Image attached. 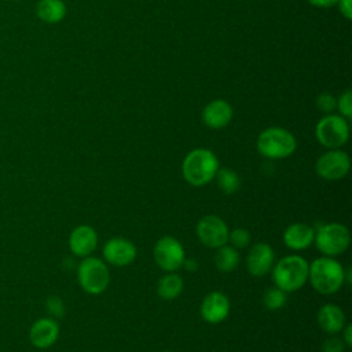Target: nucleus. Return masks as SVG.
Segmentation results:
<instances>
[{
	"label": "nucleus",
	"instance_id": "1",
	"mask_svg": "<svg viewBox=\"0 0 352 352\" xmlns=\"http://www.w3.org/2000/svg\"><path fill=\"white\" fill-rule=\"evenodd\" d=\"M308 279L318 293L330 296L337 293L345 283V270L333 257H318L309 264Z\"/></svg>",
	"mask_w": 352,
	"mask_h": 352
},
{
	"label": "nucleus",
	"instance_id": "2",
	"mask_svg": "<svg viewBox=\"0 0 352 352\" xmlns=\"http://www.w3.org/2000/svg\"><path fill=\"white\" fill-rule=\"evenodd\" d=\"M219 168V160L213 151L208 148H194L184 157L182 173L188 184L202 187L214 179Z\"/></svg>",
	"mask_w": 352,
	"mask_h": 352
},
{
	"label": "nucleus",
	"instance_id": "3",
	"mask_svg": "<svg viewBox=\"0 0 352 352\" xmlns=\"http://www.w3.org/2000/svg\"><path fill=\"white\" fill-rule=\"evenodd\" d=\"M309 264L298 254L282 257L272 267V280L276 287L285 293H292L301 289L308 280Z\"/></svg>",
	"mask_w": 352,
	"mask_h": 352
},
{
	"label": "nucleus",
	"instance_id": "4",
	"mask_svg": "<svg viewBox=\"0 0 352 352\" xmlns=\"http://www.w3.org/2000/svg\"><path fill=\"white\" fill-rule=\"evenodd\" d=\"M297 148V140L292 132L280 126L264 129L257 138L258 153L271 160H282L290 157Z\"/></svg>",
	"mask_w": 352,
	"mask_h": 352
},
{
	"label": "nucleus",
	"instance_id": "5",
	"mask_svg": "<svg viewBox=\"0 0 352 352\" xmlns=\"http://www.w3.org/2000/svg\"><path fill=\"white\" fill-rule=\"evenodd\" d=\"M77 280L88 294H100L109 286L110 272L103 260L88 256L77 267Z\"/></svg>",
	"mask_w": 352,
	"mask_h": 352
},
{
	"label": "nucleus",
	"instance_id": "6",
	"mask_svg": "<svg viewBox=\"0 0 352 352\" xmlns=\"http://www.w3.org/2000/svg\"><path fill=\"white\" fill-rule=\"evenodd\" d=\"M314 242L320 253L327 257H336L349 248L351 235L344 224L327 223L315 231Z\"/></svg>",
	"mask_w": 352,
	"mask_h": 352
},
{
	"label": "nucleus",
	"instance_id": "7",
	"mask_svg": "<svg viewBox=\"0 0 352 352\" xmlns=\"http://www.w3.org/2000/svg\"><path fill=\"white\" fill-rule=\"evenodd\" d=\"M315 136L322 146L327 148H340L349 138L348 122L340 114H327L318 121Z\"/></svg>",
	"mask_w": 352,
	"mask_h": 352
},
{
	"label": "nucleus",
	"instance_id": "8",
	"mask_svg": "<svg viewBox=\"0 0 352 352\" xmlns=\"http://www.w3.org/2000/svg\"><path fill=\"white\" fill-rule=\"evenodd\" d=\"M153 254L157 265L165 272H176V270L183 267L186 258L183 245L170 235L161 236L155 242Z\"/></svg>",
	"mask_w": 352,
	"mask_h": 352
},
{
	"label": "nucleus",
	"instance_id": "9",
	"mask_svg": "<svg viewBox=\"0 0 352 352\" xmlns=\"http://www.w3.org/2000/svg\"><path fill=\"white\" fill-rule=\"evenodd\" d=\"M351 168L349 155L338 148H330L323 153L315 164L316 173L329 182H336L346 176Z\"/></svg>",
	"mask_w": 352,
	"mask_h": 352
},
{
	"label": "nucleus",
	"instance_id": "10",
	"mask_svg": "<svg viewBox=\"0 0 352 352\" xmlns=\"http://www.w3.org/2000/svg\"><path fill=\"white\" fill-rule=\"evenodd\" d=\"M197 236L205 246L217 249L227 243L228 227L219 216L206 214L197 224Z\"/></svg>",
	"mask_w": 352,
	"mask_h": 352
},
{
	"label": "nucleus",
	"instance_id": "11",
	"mask_svg": "<svg viewBox=\"0 0 352 352\" xmlns=\"http://www.w3.org/2000/svg\"><path fill=\"white\" fill-rule=\"evenodd\" d=\"M136 246L126 238L116 236L109 239L103 246L104 260L116 267L131 264L136 258Z\"/></svg>",
	"mask_w": 352,
	"mask_h": 352
},
{
	"label": "nucleus",
	"instance_id": "12",
	"mask_svg": "<svg viewBox=\"0 0 352 352\" xmlns=\"http://www.w3.org/2000/svg\"><path fill=\"white\" fill-rule=\"evenodd\" d=\"M275 264L274 249L264 242L254 243L246 257V268L253 276L267 275Z\"/></svg>",
	"mask_w": 352,
	"mask_h": 352
},
{
	"label": "nucleus",
	"instance_id": "13",
	"mask_svg": "<svg viewBox=\"0 0 352 352\" xmlns=\"http://www.w3.org/2000/svg\"><path fill=\"white\" fill-rule=\"evenodd\" d=\"M59 337V324L54 318L37 319L29 330V340L32 345L40 349L50 348Z\"/></svg>",
	"mask_w": 352,
	"mask_h": 352
},
{
	"label": "nucleus",
	"instance_id": "14",
	"mask_svg": "<svg viewBox=\"0 0 352 352\" xmlns=\"http://www.w3.org/2000/svg\"><path fill=\"white\" fill-rule=\"evenodd\" d=\"M230 314V300L221 292H212L205 296L201 304V315L205 322L216 324Z\"/></svg>",
	"mask_w": 352,
	"mask_h": 352
},
{
	"label": "nucleus",
	"instance_id": "15",
	"mask_svg": "<svg viewBox=\"0 0 352 352\" xmlns=\"http://www.w3.org/2000/svg\"><path fill=\"white\" fill-rule=\"evenodd\" d=\"M98 246L95 228L87 224L77 226L69 235V248L77 257H88Z\"/></svg>",
	"mask_w": 352,
	"mask_h": 352
},
{
	"label": "nucleus",
	"instance_id": "16",
	"mask_svg": "<svg viewBox=\"0 0 352 352\" xmlns=\"http://www.w3.org/2000/svg\"><path fill=\"white\" fill-rule=\"evenodd\" d=\"M232 118V107L223 99H216L208 103L202 110V121L212 129H220L230 124Z\"/></svg>",
	"mask_w": 352,
	"mask_h": 352
},
{
	"label": "nucleus",
	"instance_id": "17",
	"mask_svg": "<svg viewBox=\"0 0 352 352\" xmlns=\"http://www.w3.org/2000/svg\"><path fill=\"white\" fill-rule=\"evenodd\" d=\"M315 231L305 223H293L283 232V242L292 250H304L314 243Z\"/></svg>",
	"mask_w": 352,
	"mask_h": 352
},
{
	"label": "nucleus",
	"instance_id": "18",
	"mask_svg": "<svg viewBox=\"0 0 352 352\" xmlns=\"http://www.w3.org/2000/svg\"><path fill=\"white\" fill-rule=\"evenodd\" d=\"M316 320L319 327L327 334H337L345 326V314L341 307L336 304H324L319 308Z\"/></svg>",
	"mask_w": 352,
	"mask_h": 352
},
{
	"label": "nucleus",
	"instance_id": "19",
	"mask_svg": "<svg viewBox=\"0 0 352 352\" xmlns=\"http://www.w3.org/2000/svg\"><path fill=\"white\" fill-rule=\"evenodd\" d=\"M36 14L45 23H58L66 15V4L63 0H40Z\"/></svg>",
	"mask_w": 352,
	"mask_h": 352
},
{
	"label": "nucleus",
	"instance_id": "20",
	"mask_svg": "<svg viewBox=\"0 0 352 352\" xmlns=\"http://www.w3.org/2000/svg\"><path fill=\"white\" fill-rule=\"evenodd\" d=\"M183 290V279L176 272H166L157 285V293L164 300L176 298Z\"/></svg>",
	"mask_w": 352,
	"mask_h": 352
},
{
	"label": "nucleus",
	"instance_id": "21",
	"mask_svg": "<svg viewBox=\"0 0 352 352\" xmlns=\"http://www.w3.org/2000/svg\"><path fill=\"white\" fill-rule=\"evenodd\" d=\"M241 257L238 249L232 248L231 245H223L217 248L214 254V264L216 268L221 272H232L239 265Z\"/></svg>",
	"mask_w": 352,
	"mask_h": 352
},
{
	"label": "nucleus",
	"instance_id": "22",
	"mask_svg": "<svg viewBox=\"0 0 352 352\" xmlns=\"http://www.w3.org/2000/svg\"><path fill=\"white\" fill-rule=\"evenodd\" d=\"M214 180L217 183V187L227 195L236 192L241 187L239 175L230 168H219L214 175Z\"/></svg>",
	"mask_w": 352,
	"mask_h": 352
},
{
	"label": "nucleus",
	"instance_id": "23",
	"mask_svg": "<svg viewBox=\"0 0 352 352\" xmlns=\"http://www.w3.org/2000/svg\"><path fill=\"white\" fill-rule=\"evenodd\" d=\"M286 293L283 290H280L279 287L276 286H272L270 289H267V292L264 293L263 296V304L271 309V311H275V309H279L282 308L285 304H286Z\"/></svg>",
	"mask_w": 352,
	"mask_h": 352
},
{
	"label": "nucleus",
	"instance_id": "24",
	"mask_svg": "<svg viewBox=\"0 0 352 352\" xmlns=\"http://www.w3.org/2000/svg\"><path fill=\"white\" fill-rule=\"evenodd\" d=\"M250 241H252V235L246 228L236 227L232 231H228L227 242H230V245L235 249H243L249 246Z\"/></svg>",
	"mask_w": 352,
	"mask_h": 352
},
{
	"label": "nucleus",
	"instance_id": "25",
	"mask_svg": "<svg viewBox=\"0 0 352 352\" xmlns=\"http://www.w3.org/2000/svg\"><path fill=\"white\" fill-rule=\"evenodd\" d=\"M336 109H338L340 116H342L345 120L352 117V92L349 89L340 95Z\"/></svg>",
	"mask_w": 352,
	"mask_h": 352
},
{
	"label": "nucleus",
	"instance_id": "26",
	"mask_svg": "<svg viewBox=\"0 0 352 352\" xmlns=\"http://www.w3.org/2000/svg\"><path fill=\"white\" fill-rule=\"evenodd\" d=\"M45 308L47 311L55 316V318H62L63 314H65V304H63V300L58 296H51L47 298L45 301Z\"/></svg>",
	"mask_w": 352,
	"mask_h": 352
},
{
	"label": "nucleus",
	"instance_id": "27",
	"mask_svg": "<svg viewBox=\"0 0 352 352\" xmlns=\"http://www.w3.org/2000/svg\"><path fill=\"white\" fill-rule=\"evenodd\" d=\"M316 106L323 113H331L337 107V99L331 94H322L316 98Z\"/></svg>",
	"mask_w": 352,
	"mask_h": 352
},
{
	"label": "nucleus",
	"instance_id": "28",
	"mask_svg": "<svg viewBox=\"0 0 352 352\" xmlns=\"http://www.w3.org/2000/svg\"><path fill=\"white\" fill-rule=\"evenodd\" d=\"M345 348L342 338L337 337H329L322 344V352H344Z\"/></svg>",
	"mask_w": 352,
	"mask_h": 352
},
{
	"label": "nucleus",
	"instance_id": "29",
	"mask_svg": "<svg viewBox=\"0 0 352 352\" xmlns=\"http://www.w3.org/2000/svg\"><path fill=\"white\" fill-rule=\"evenodd\" d=\"M340 12L346 18L351 19L352 18V0H338L337 1Z\"/></svg>",
	"mask_w": 352,
	"mask_h": 352
},
{
	"label": "nucleus",
	"instance_id": "30",
	"mask_svg": "<svg viewBox=\"0 0 352 352\" xmlns=\"http://www.w3.org/2000/svg\"><path fill=\"white\" fill-rule=\"evenodd\" d=\"M342 341L345 344L346 348H349L352 345V324L351 323H345V326L342 327Z\"/></svg>",
	"mask_w": 352,
	"mask_h": 352
},
{
	"label": "nucleus",
	"instance_id": "31",
	"mask_svg": "<svg viewBox=\"0 0 352 352\" xmlns=\"http://www.w3.org/2000/svg\"><path fill=\"white\" fill-rule=\"evenodd\" d=\"M338 0H308L309 4L315 6V7H320V8H327L331 7L334 4H337Z\"/></svg>",
	"mask_w": 352,
	"mask_h": 352
},
{
	"label": "nucleus",
	"instance_id": "32",
	"mask_svg": "<svg viewBox=\"0 0 352 352\" xmlns=\"http://www.w3.org/2000/svg\"><path fill=\"white\" fill-rule=\"evenodd\" d=\"M183 265H184L188 271H195V270H197V263H195V260H192V258H184Z\"/></svg>",
	"mask_w": 352,
	"mask_h": 352
},
{
	"label": "nucleus",
	"instance_id": "33",
	"mask_svg": "<svg viewBox=\"0 0 352 352\" xmlns=\"http://www.w3.org/2000/svg\"><path fill=\"white\" fill-rule=\"evenodd\" d=\"M162 352H172V351H162Z\"/></svg>",
	"mask_w": 352,
	"mask_h": 352
},
{
	"label": "nucleus",
	"instance_id": "34",
	"mask_svg": "<svg viewBox=\"0 0 352 352\" xmlns=\"http://www.w3.org/2000/svg\"><path fill=\"white\" fill-rule=\"evenodd\" d=\"M10 1H18V0H10Z\"/></svg>",
	"mask_w": 352,
	"mask_h": 352
}]
</instances>
